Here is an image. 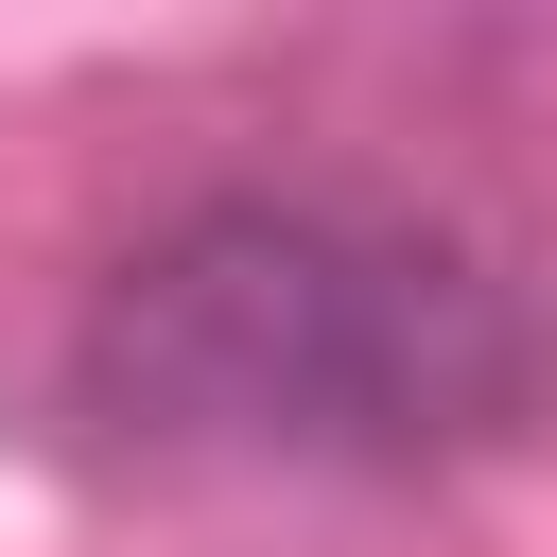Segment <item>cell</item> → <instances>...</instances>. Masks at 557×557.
I'll return each instance as SVG.
<instances>
[{
  "label": "cell",
  "mask_w": 557,
  "mask_h": 557,
  "mask_svg": "<svg viewBox=\"0 0 557 557\" xmlns=\"http://www.w3.org/2000/svg\"><path fill=\"white\" fill-rule=\"evenodd\" d=\"M87 383L157 453H418L505 400V331L400 226L191 209L157 261H122Z\"/></svg>",
  "instance_id": "obj_1"
}]
</instances>
